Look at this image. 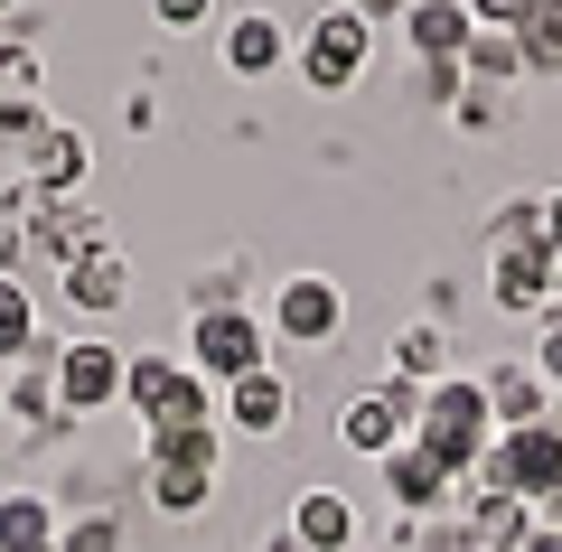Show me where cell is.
I'll return each instance as SVG.
<instances>
[{
    "instance_id": "6da1fadb",
    "label": "cell",
    "mask_w": 562,
    "mask_h": 552,
    "mask_svg": "<svg viewBox=\"0 0 562 552\" xmlns=\"http://www.w3.org/2000/svg\"><path fill=\"white\" fill-rule=\"evenodd\" d=\"M413 440L431 459H441L450 477H469L487 459V440H497V413H487V384L479 375H450V384H431L422 394V421H413Z\"/></svg>"
},
{
    "instance_id": "7a4b0ae2",
    "label": "cell",
    "mask_w": 562,
    "mask_h": 552,
    "mask_svg": "<svg viewBox=\"0 0 562 552\" xmlns=\"http://www.w3.org/2000/svg\"><path fill=\"white\" fill-rule=\"evenodd\" d=\"M188 365L216 384H244L272 365V337H262L254 309H198V328H188Z\"/></svg>"
},
{
    "instance_id": "3957f363",
    "label": "cell",
    "mask_w": 562,
    "mask_h": 552,
    "mask_svg": "<svg viewBox=\"0 0 562 552\" xmlns=\"http://www.w3.org/2000/svg\"><path fill=\"white\" fill-rule=\"evenodd\" d=\"M413 421H422V384H366V394H347V413H338V440L347 450H366V459H384V450H403L413 440Z\"/></svg>"
},
{
    "instance_id": "277c9868",
    "label": "cell",
    "mask_w": 562,
    "mask_h": 552,
    "mask_svg": "<svg viewBox=\"0 0 562 552\" xmlns=\"http://www.w3.org/2000/svg\"><path fill=\"white\" fill-rule=\"evenodd\" d=\"M366 47H375V29H366L357 10H319V20H310V38H291V66H301L319 94H338V85H357Z\"/></svg>"
},
{
    "instance_id": "5b68a950",
    "label": "cell",
    "mask_w": 562,
    "mask_h": 552,
    "mask_svg": "<svg viewBox=\"0 0 562 552\" xmlns=\"http://www.w3.org/2000/svg\"><path fill=\"white\" fill-rule=\"evenodd\" d=\"M122 365H132V356H122L113 337H76V347L57 356V413H103V403L122 394Z\"/></svg>"
},
{
    "instance_id": "8992f818",
    "label": "cell",
    "mask_w": 562,
    "mask_h": 552,
    "mask_svg": "<svg viewBox=\"0 0 562 552\" xmlns=\"http://www.w3.org/2000/svg\"><path fill=\"white\" fill-rule=\"evenodd\" d=\"M338 318H347V300H338V281H328V272H291V281H281V300H272V328L291 337V347H328Z\"/></svg>"
},
{
    "instance_id": "52a82bcc",
    "label": "cell",
    "mask_w": 562,
    "mask_h": 552,
    "mask_svg": "<svg viewBox=\"0 0 562 552\" xmlns=\"http://www.w3.org/2000/svg\"><path fill=\"white\" fill-rule=\"evenodd\" d=\"M487 300L516 318H543L553 309V244H506L497 272H487Z\"/></svg>"
},
{
    "instance_id": "ba28073f",
    "label": "cell",
    "mask_w": 562,
    "mask_h": 552,
    "mask_svg": "<svg viewBox=\"0 0 562 552\" xmlns=\"http://www.w3.org/2000/svg\"><path fill=\"white\" fill-rule=\"evenodd\" d=\"M403 38L422 47V66H450V57H469L479 20H469V0H413L403 10Z\"/></svg>"
},
{
    "instance_id": "9c48e42d",
    "label": "cell",
    "mask_w": 562,
    "mask_h": 552,
    "mask_svg": "<svg viewBox=\"0 0 562 552\" xmlns=\"http://www.w3.org/2000/svg\"><path fill=\"white\" fill-rule=\"evenodd\" d=\"M291 543H301V552H347V543H357V506H347L338 487H301V506H291Z\"/></svg>"
},
{
    "instance_id": "30bf717a",
    "label": "cell",
    "mask_w": 562,
    "mask_h": 552,
    "mask_svg": "<svg viewBox=\"0 0 562 552\" xmlns=\"http://www.w3.org/2000/svg\"><path fill=\"white\" fill-rule=\"evenodd\" d=\"M384 375H394V384H422V394L450 384V328H441V318H413V328L394 337V356H384Z\"/></svg>"
},
{
    "instance_id": "8fae6325",
    "label": "cell",
    "mask_w": 562,
    "mask_h": 552,
    "mask_svg": "<svg viewBox=\"0 0 562 552\" xmlns=\"http://www.w3.org/2000/svg\"><path fill=\"white\" fill-rule=\"evenodd\" d=\"M384 487H394V506H413V515H431V506H441L450 487H460V477H450L441 459L422 450V440H403V450H384Z\"/></svg>"
},
{
    "instance_id": "7c38bea8",
    "label": "cell",
    "mask_w": 562,
    "mask_h": 552,
    "mask_svg": "<svg viewBox=\"0 0 562 552\" xmlns=\"http://www.w3.org/2000/svg\"><path fill=\"white\" fill-rule=\"evenodd\" d=\"M216 57L235 66V76H272V66L291 57V29H281V20H262V10H244V20H225Z\"/></svg>"
},
{
    "instance_id": "4fadbf2b",
    "label": "cell",
    "mask_w": 562,
    "mask_h": 552,
    "mask_svg": "<svg viewBox=\"0 0 562 552\" xmlns=\"http://www.w3.org/2000/svg\"><path fill=\"white\" fill-rule=\"evenodd\" d=\"M487 384V413H497V431H525V421H553V384L535 375V365H497Z\"/></svg>"
},
{
    "instance_id": "5bb4252c",
    "label": "cell",
    "mask_w": 562,
    "mask_h": 552,
    "mask_svg": "<svg viewBox=\"0 0 562 552\" xmlns=\"http://www.w3.org/2000/svg\"><path fill=\"white\" fill-rule=\"evenodd\" d=\"M57 291L76 300L85 318H103V309H122V300H132V272H122V254H113V244H103V254L66 262V272H57Z\"/></svg>"
},
{
    "instance_id": "9a60e30c",
    "label": "cell",
    "mask_w": 562,
    "mask_h": 552,
    "mask_svg": "<svg viewBox=\"0 0 562 552\" xmlns=\"http://www.w3.org/2000/svg\"><path fill=\"white\" fill-rule=\"evenodd\" d=\"M76 178H85V140L47 122V132L29 140V159H20V188H38V198H66Z\"/></svg>"
},
{
    "instance_id": "2e32d148",
    "label": "cell",
    "mask_w": 562,
    "mask_h": 552,
    "mask_svg": "<svg viewBox=\"0 0 562 552\" xmlns=\"http://www.w3.org/2000/svg\"><path fill=\"white\" fill-rule=\"evenodd\" d=\"M225 421L235 431H254V440H272L281 421H291V384L262 365V375H244V384H225Z\"/></svg>"
},
{
    "instance_id": "e0dca14e",
    "label": "cell",
    "mask_w": 562,
    "mask_h": 552,
    "mask_svg": "<svg viewBox=\"0 0 562 552\" xmlns=\"http://www.w3.org/2000/svg\"><path fill=\"white\" fill-rule=\"evenodd\" d=\"M57 506H47L38 487H10L0 496V552H57Z\"/></svg>"
},
{
    "instance_id": "ac0fdd59",
    "label": "cell",
    "mask_w": 562,
    "mask_h": 552,
    "mask_svg": "<svg viewBox=\"0 0 562 552\" xmlns=\"http://www.w3.org/2000/svg\"><path fill=\"white\" fill-rule=\"evenodd\" d=\"M469 533H479V552H525L535 506L525 496H469Z\"/></svg>"
},
{
    "instance_id": "d6986e66",
    "label": "cell",
    "mask_w": 562,
    "mask_h": 552,
    "mask_svg": "<svg viewBox=\"0 0 562 552\" xmlns=\"http://www.w3.org/2000/svg\"><path fill=\"white\" fill-rule=\"evenodd\" d=\"M516 57L535 66V76H562V0H535L516 20Z\"/></svg>"
},
{
    "instance_id": "ffe728a7",
    "label": "cell",
    "mask_w": 562,
    "mask_h": 552,
    "mask_svg": "<svg viewBox=\"0 0 562 552\" xmlns=\"http://www.w3.org/2000/svg\"><path fill=\"white\" fill-rule=\"evenodd\" d=\"M29 347H38V300H29L20 272H0V365L29 356Z\"/></svg>"
},
{
    "instance_id": "44dd1931",
    "label": "cell",
    "mask_w": 562,
    "mask_h": 552,
    "mask_svg": "<svg viewBox=\"0 0 562 552\" xmlns=\"http://www.w3.org/2000/svg\"><path fill=\"white\" fill-rule=\"evenodd\" d=\"M216 421H198V431H150V459L160 469H198V477H216Z\"/></svg>"
},
{
    "instance_id": "7402d4cb",
    "label": "cell",
    "mask_w": 562,
    "mask_h": 552,
    "mask_svg": "<svg viewBox=\"0 0 562 552\" xmlns=\"http://www.w3.org/2000/svg\"><path fill=\"white\" fill-rule=\"evenodd\" d=\"M169 384H179V365H169V356H132V365H122V403H132L140 421L169 403Z\"/></svg>"
},
{
    "instance_id": "603a6c76",
    "label": "cell",
    "mask_w": 562,
    "mask_h": 552,
    "mask_svg": "<svg viewBox=\"0 0 562 552\" xmlns=\"http://www.w3.org/2000/svg\"><path fill=\"white\" fill-rule=\"evenodd\" d=\"M140 477H150V506H160V515H198L206 487H216V477H198V469H160V459H150Z\"/></svg>"
},
{
    "instance_id": "cb8c5ba5",
    "label": "cell",
    "mask_w": 562,
    "mask_h": 552,
    "mask_svg": "<svg viewBox=\"0 0 562 552\" xmlns=\"http://www.w3.org/2000/svg\"><path fill=\"white\" fill-rule=\"evenodd\" d=\"M0 103H38V47L0 38Z\"/></svg>"
},
{
    "instance_id": "d4e9b609",
    "label": "cell",
    "mask_w": 562,
    "mask_h": 552,
    "mask_svg": "<svg viewBox=\"0 0 562 552\" xmlns=\"http://www.w3.org/2000/svg\"><path fill=\"white\" fill-rule=\"evenodd\" d=\"M57 552H122V525H113V515L94 506V515H76V525L57 533Z\"/></svg>"
},
{
    "instance_id": "484cf974",
    "label": "cell",
    "mask_w": 562,
    "mask_h": 552,
    "mask_svg": "<svg viewBox=\"0 0 562 552\" xmlns=\"http://www.w3.org/2000/svg\"><path fill=\"white\" fill-rule=\"evenodd\" d=\"M469 66H487V76H516V38H497V29H479V38H469Z\"/></svg>"
},
{
    "instance_id": "4316f807",
    "label": "cell",
    "mask_w": 562,
    "mask_h": 552,
    "mask_svg": "<svg viewBox=\"0 0 562 552\" xmlns=\"http://www.w3.org/2000/svg\"><path fill=\"white\" fill-rule=\"evenodd\" d=\"M10 413L47 421V413H57V375H20V384H10Z\"/></svg>"
},
{
    "instance_id": "83f0119b",
    "label": "cell",
    "mask_w": 562,
    "mask_h": 552,
    "mask_svg": "<svg viewBox=\"0 0 562 552\" xmlns=\"http://www.w3.org/2000/svg\"><path fill=\"white\" fill-rule=\"evenodd\" d=\"M535 10V0H469V20L479 29H497V38H516V20Z\"/></svg>"
},
{
    "instance_id": "f1b7e54d",
    "label": "cell",
    "mask_w": 562,
    "mask_h": 552,
    "mask_svg": "<svg viewBox=\"0 0 562 552\" xmlns=\"http://www.w3.org/2000/svg\"><path fill=\"white\" fill-rule=\"evenodd\" d=\"M38 132H47V113H38V103H0V140H20V150H29Z\"/></svg>"
},
{
    "instance_id": "f546056e",
    "label": "cell",
    "mask_w": 562,
    "mask_h": 552,
    "mask_svg": "<svg viewBox=\"0 0 562 552\" xmlns=\"http://www.w3.org/2000/svg\"><path fill=\"white\" fill-rule=\"evenodd\" d=\"M422 552H479V533H469V515H441V525L422 533Z\"/></svg>"
},
{
    "instance_id": "4dcf8cb0",
    "label": "cell",
    "mask_w": 562,
    "mask_h": 552,
    "mask_svg": "<svg viewBox=\"0 0 562 552\" xmlns=\"http://www.w3.org/2000/svg\"><path fill=\"white\" fill-rule=\"evenodd\" d=\"M535 375H543V384H562V300L543 309V356H535Z\"/></svg>"
},
{
    "instance_id": "1f68e13d",
    "label": "cell",
    "mask_w": 562,
    "mask_h": 552,
    "mask_svg": "<svg viewBox=\"0 0 562 552\" xmlns=\"http://www.w3.org/2000/svg\"><path fill=\"white\" fill-rule=\"evenodd\" d=\"M150 20H160V29H198L206 0H150Z\"/></svg>"
},
{
    "instance_id": "d6a6232c",
    "label": "cell",
    "mask_w": 562,
    "mask_h": 552,
    "mask_svg": "<svg viewBox=\"0 0 562 552\" xmlns=\"http://www.w3.org/2000/svg\"><path fill=\"white\" fill-rule=\"evenodd\" d=\"M403 10H413V0H357V20L375 29V20H403Z\"/></svg>"
},
{
    "instance_id": "836d02e7",
    "label": "cell",
    "mask_w": 562,
    "mask_h": 552,
    "mask_svg": "<svg viewBox=\"0 0 562 552\" xmlns=\"http://www.w3.org/2000/svg\"><path fill=\"white\" fill-rule=\"evenodd\" d=\"M543 244L562 254V198H543Z\"/></svg>"
},
{
    "instance_id": "e575fe53",
    "label": "cell",
    "mask_w": 562,
    "mask_h": 552,
    "mask_svg": "<svg viewBox=\"0 0 562 552\" xmlns=\"http://www.w3.org/2000/svg\"><path fill=\"white\" fill-rule=\"evenodd\" d=\"M525 552H562V533H553V525H535V533H525Z\"/></svg>"
},
{
    "instance_id": "d590c367",
    "label": "cell",
    "mask_w": 562,
    "mask_h": 552,
    "mask_svg": "<svg viewBox=\"0 0 562 552\" xmlns=\"http://www.w3.org/2000/svg\"><path fill=\"white\" fill-rule=\"evenodd\" d=\"M535 525H553V533H562V487H553V496L535 506Z\"/></svg>"
},
{
    "instance_id": "8d00e7d4",
    "label": "cell",
    "mask_w": 562,
    "mask_h": 552,
    "mask_svg": "<svg viewBox=\"0 0 562 552\" xmlns=\"http://www.w3.org/2000/svg\"><path fill=\"white\" fill-rule=\"evenodd\" d=\"M262 552H301V543H291V533H272V543H262Z\"/></svg>"
},
{
    "instance_id": "74e56055",
    "label": "cell",
    "mask_w": 562,
    "mask_h": 552,
    "mask_svg": "<svg viewBox=\"0 0 562 552\" xmlns=\"http://www.w3.org/2000/svg\"><path fill=\"white\" fill-rule=\"evenodd\" d=\"M553 300H562V254H553Z\"/></svg>"
},
{
    "instance_id": "f35d334b",
    "label": "cell",
    "mask_w": 562,
    "mask_h": 552,
    "mask_svg": "<svg viewBox=\"0 0 562 552\" xmlns=\"http://www.w3.org/2000/svg\"><path fill=\"white\" fill-rule=\"evenodd\" d=\"M0 38H10V0H0Z\"/></svg>"
},
{
    "instance_id": "ab89813d",
    "label": "cell",
    "mask_w": 562,
    "mask_h": 552,
    "mask_svg": "<svg viewBox=\"0 0 562 552\" xmlns=\"http://www.w3.org/2000/svg\"><path fill=\"white\" fill-rule=\"evenodd\" d=\"M0 413H10V384H0Z\"/></svg>"
}]
</instances>
